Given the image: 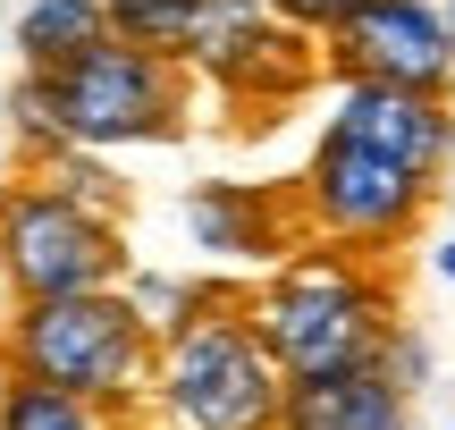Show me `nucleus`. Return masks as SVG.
Returning <instances> with one entry per match:
<instances>
[{"mask_svg":"<svg viewBox=\"0 0 455 430\" xmlns=\"http://www.w3.org/2000/svg\"><path fill=\"white\" fill-rule=\"evenodd\" d=\"M110 34V9L101 0H26L17 17V60L43 76V68H68L76 51H93Z\"/></svg>","mask_w":455,"mask_h":430,"instance_id":"nucleus-12","label":"nucleus"},{"mask_svg":"<svg viewBox=\"0 0 455 430\" xmlns=\"http://www.w3.org/2000/svg\"><path fill=\"white\" fill-rule=\"evenodd\" d=\"M295 211H304L312 245H346V253H396L430 211V178L388 152L355 144V135L321 127L304 178H295Z\"/></svg>","mask_w":455,"mask_h":430,"instance_id":"nucleus-6","label":"nucleus"},{"mask_svg":"<svg viewBox=\"0 0 455 430\" xmlns=\"http://www.w3.org/2000/svg\"><path fill=\"white\" fill-rule=\"evenodd\" d=\"M329 127L355 135V144H371V152H388V161H405V169H422L430 186H439L447 161H455V101H447V93H405V84H338Z\"/></svg>","mask_w":455,"mask_h":430,"instance_id":"nucleus-9","label":"nucleus"},{"mask_svg":"<svg viewBox=\"0 0 455 430\" xmlns=\"http://www.w3.org/2000/svg\"><path fill=\"white\" fill-rule=\"evenodd\" d=\"M405 397L413 388L379 363H346V371H304L278 397V430H405Z\"/></svg>","mask_w":455,"mask_h":430,"instance_id":"nucleus-10","label":"nucleus"},{"mask_svg":"<svg viewBox=\"0 0 455 430\" xmlns=\"http://www.w3.org/2000/svg\"><path fill=\"white\" fill-rule=\"evenodd\" d=\"M439 270H447V279H455V236H447V253H439Z\"/></svg>","mask_w":455,"mask_h":430,"instance_id":"nucleus-16","label":"nucleus"},{"mask_svg":"<svg viewBox=\"0 0 455 430\" xmlns=\"http://www.w3.org/2000/svg\"><path fill=\"white\" fill-rule=\"evenodd\" d=\"M270 9H278V17H287V26H295V34H312V43H329V34H338V26H346V17H355V9H363V0H270Z\"/></svg>","mask_w":455,"mask_h":430,"instance_id":"nucleus-15","label":"nucleus"},{"mask_svg":"<svg viewBox=\"0 0 455 430\" xmlns=\"http://www.w3.org/2000/svg\"><path fill=\"white\" fill-rule=\"evenodd\" d=\"M17 135L34 152H118V144H169L186 135V110H195V68L169 60V51H135L118 34H101L93 51H76L68 68H43V76H17L9 93Z\"/></svg>","mask_w":455,"mask_h":430,"instance_id":"nucleus-1","label":"nucleus"},{"mask_svg":"<svg viewBox=\"0 0 455 430\" xmlns=\"http://www.w3.org/2000/svg\"><path fill=\"white\" fill-rule=\"evenodd\" d=\"M0 430H118V405L68 397L43 380H0Z\"/></svg>","mask_w":455,"mask_h":430,"instance_id":"nucleus-13","label":"nucleus"},{"mask_svg":"<svg viewBox=\"0 0 455 430\" xmlns=\"http://www.w3.org/2000/svg\"><path fill=\"white\" fill-rule=\"evenodd\" d=\"M152 313L127 287H84V296H34L0 321V380H43L93 405H135L152 388Z\"/></svg>","mask_w":455,"mask_h":430,"instance_id":"nucleus-2","label":"nucleus"},{"mask_svg":"<svg viewBox=\"0 0 455 430\" xmlns=\"http://www.w3.org/2000/svg\"><path fill=\"white\" fill-rule=\"evenodd\" d=\"M447 34H455V0H447Z\"/></svg>","mask_w":455,"mask_h":430,"instance_id":"nucleus-17","label":"nucleus"},{"mask_svg":"<svg viewBox=\"0 0 455 430\" xmlns=\"http://www.w3.org/2000/svg\"><path fill=\"white\" fill-rule=\"evenodd\" d=\"M127 279V228L93 203L60 195L51 178H17L0 195V287L17 304L34 296H84Z\"/></svg>","mask_w":455,"mask_h":430,"instance_id":"nucleus-5","label":"nucleus"},{"mask_svg":"<svg viewBox=\"0 0 455 430\" xmlns=\"http://www.w3.org/2000/svg\"><path fill=\"white\" fill-rule=\"evenodd\" d=\"M152 397L178 430H278L287 371L270 363L253 313L228 296H195L152 346Z\"/></svg>","mask_w":455,"mask_h":430,"instance_id":"nucleus-4","label":"nucleus"},{"mask_svg":"<svg viewBox=\"0 0 455 430\" xmlns=\"http://www.w3.org/2000/svg\"><path fill=\"white\" fill-rule=\"evenodd\" d=\"M329 68L346 84H405V93H447L455 84V34L430 0H363L329 34Z\"/></svg>","mask_w":455,"mask_h":430,"instance_id":"nucleus-8","label":"nucleus"},{"mask_svg":"<svg viewBox=\"0 0 455 430\" xmlns=\"http://www.w3.org/2000/svg\"><path fill=\"white\" fill-rule=\"evenodd\" d=\"M261 346L287 380L304 371H346V363H379L396 338V304L388 287L363 270V253L346 245H304L295 262L270 270L261 296H244Z\"/></svg>","mask_w":455,"mask_h":430,"instance_id":"nucleus-3","label":"nucleus"},{"mask_svg":"<svg viewBox=\"0 0 455 430\" xmlns=\"http://www.w3.org/2000/svg\"><path fill=\"white\" fill-rule=\"evenodd\" d=\"M178 60L203 68V76H212L220 93H236V101H287V93L312 84L321 51H312V34H295L270 0H195V26H186Z\"/></svg>","mask_w":455,"mask_h":430,"instance_id":"nucleus-7","label":"nucleus"},{"mask_svg":"<svg viewBox=\"0 0 455 430\" xmlns=\"http://www.w3.org/2000/svg\"><path fill=\"white\" fill-rule=\"evenodd\" d=\"M186 228L203 253H278V245H312L304 211L287 195H261V186H195L186 195Z\"/></svg>","mask_w":455,"mask_h":430,"instance_id":"nucleus-11","label":"nucleus"},{"mask_svg":"<svg viewBox=\"0 0 455 430\" xmlns=\"http://www.w3.org/2000/svg\"><path fill=\"white\" fill-rule=\"evenodd\" d=\"M110 9V34L135 51H186V26H195V0H101Z\"/></svg>","mask_w":455,"mask_h":430,"instance_id":"nucleus-14","label":"nucleus"}]
</instances>
